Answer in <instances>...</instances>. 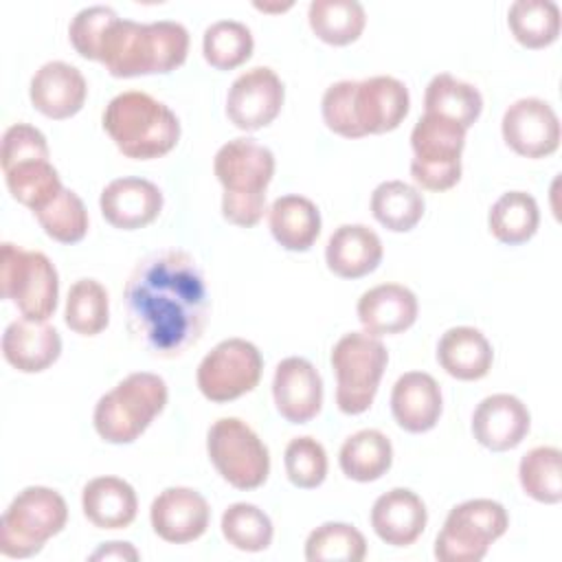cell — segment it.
I'll use <instances>...</instances> for the list:
<instances>
[{
	"label": "cell",
	"instance_id": "6da1fadb",
	"mask_svg": "<svg viewBox=\"0 0 562 562\" xmlns=\"http://www.w3.org/2000/svg\"><path fill=\"white\" fill-rule=\"evenodd\" d=\"M132 340L156 358H178L195 347L209 318V290L193 255L165 248L143 257L123 290Z\"/></svg>",
	"mask_w": 562,
	"mask_h": 562
},
{
	"label": "cell",
	"instance_id": "7a4b0ae2",
	"mask_svg": "<svg viewBox=\"0 0 562 562\" xmlns=\"http://www.w3.org/2000/svg\"><path fill=\"white\" fill-rule=\"evenodd\" d=\"M408 108V88L389 75L336 81L321 101L325 125L345 138L393 132L406 119Z\"/></svg>",
	"mask_w": 562,
	"mask_h": 562
},
{
	"label": "cell",
	"instance_id": "3957f363",
	"mask_svg": "<svg viewBox=\"0 0 562 562\" xmlns=\"http://www.w3.org/2000/svg\"><path fill=\"white\" fill-rule=\"evenodd\" d=\"M189 31L173 20L140 24L116 20L105 37L101 64L112 77L167 75L184 64Z\"/></svg>",
	"mask_w": 562,
	"mask_h": 562
},
{
	"label": "cell",
	"instance_id": "277c9868",
	"mask_svg": "<svg viewBox=\"0 0 562 562\" xmlns=\"http://www.w3.org/2000/svg\"><path fill=\"white\" fill-rule=\"evenodd\" d=\"M213 171L224 187L222 215L235 226H255L266 213L274 154L255 138H233L217 149Z\"/></svg>",
	"mask_w": 562,
	"mask_h": 562
},
{
	"label": "cell",
	"instance_id": "5b68a950",
	"mask_svg": "<svg viewBox=\"0 0 562 562\" xmlns=\"http://www.w3.org/2000/svg\"><path fill=\"white\" fill-rule=\"evenodd\" d=\"M103 130L119 151L134 160L160 158L180 138L178 116L162 101L140 90L121 92L105 105Z\"/></svg>",
	"mask_w": 562,
	"mask_h": 562
},
{
	"label": "cell",
	"instance_id": "8992f818",
	"mask_svg": "<svg viewBox=\"0 0 562 562\" xmlns=\"http://www.w3.org/2000/svg\"><path fill=\"white\" fill-rule=\"evenodd\" d=\"M169 391L167 382L149 371L123 378L94 406V430L108 443H132L162 413Z\"/></svg>",
	"mask_w": 562,
	"mask_h": 562
},
{
	"label": "cell",
	"instance_id": "52a82bcc",
	"mask_svg": "<svg viewBox=\"0 0 562 562\" xmlns=\"http://www.w3.org/2000/svg\"><path fill=\"white\" fill-rule=\"evenodd\" d=\"M68 520V507L59 492L31 485L7 507L0 520V551L7 558H31L48 538L57 536Z\"/></svg>",
	"mask_w": 562,
	"mask_h": 562
},
{
	"label": "cell",
	"instance_id": "ba28073f",
	"mask_svg": "<svg viewBox=\"0 0 562 562\" xmlns=\"http://www.w3.org/2000/svg\"><path fill=\"white\" fill-rule=\"evenodd\" d=\"M336 373V404L345 415L364 413L378 393L389 351L378 336L367 331L345 334L331 349Z\"/></svg>",
	"mask_w": 562,
	"mask_h": 562
},
{
	"label": "cell",
	"instance_id": "9c48e42d",
	"mask_svg": "<svg viewBox=\"0 0 562 562\" xmlns=\"http://www.w3.org/2000/svg\"><path fill=\"white\" fill-rule=\"evenodd\" d=\"M2 296L24 318L48 321L57 310L59 277L53 261L40 250H24L4 241L0 248Z\"/></svg>",
	"mask_w": 562,
	"mask_h": 562
},
{
	"label": "cell",
	"instance_id": "30bf717a",
	"mask_svg": "<svg viewBox=\"0 0 562 562\" xmlns=\"http://www.w3.org/2000/svg\"><path fill=\"white\" fill-rule=\"evenodd\" d=\"M509 527L505 507L492 498H472L454 505L435 538L439 562H479L490 544Z\"/></svg>",
	"mask_w": 562,
	"mask_h": 562
},
{
	"label": "cell",
	"instance_id": "8fae6325",
	"mask_svg": "<svg viewBox=\"0 0 562 562\" xmlns=\"http://www.w3.org/2000/svg\"><path fill=\"white\" fill-rule=\"evenodd\" d=\"M465 130L454 121L424 112L411 132V176L426 191H448L461 180Z\"/></svg>",
	"mask_w": 562,
	"mask_h": 562
},
{
	"label": "cell",
	"instance_id": "7c38bea8",
	"mask_svg": "<svg viewBox=\"0 0 562 562\" xmlns=\"http://www.w3.org/2000/svg\"><path fill=\"white\" fill-rule=\"evenodd\" d=\"M206 452L220 476L237 490H255L270 474V452L239 417H220L206 435Z\"/></svg>",
	"mask_w": 562,
	"mask_h": 562
},
{
	"label": "cell",
	"instance_id": "4fadbf2b",
	"mask_svg": "<svg viewBox=\"0 0 562 562\" xmlns=\"http://www.w3.org/2000/svg\"><path fill=\"white\" fill-rule=\"evenodd\" d=\"M263 371L259 349L244 338L217 342L198 364V389L211 402H231L250 393Z\"/></svg>",
	"mask_w": 562,
	"mask_h": 562
},
{
	"label": "cell",
	"instance_id": "5bb4252c",
	"mask_svg": "<svg viewBox=\"0 0 562 562\" xmlns=\"http://www.w3.org/2000/svg\"><path fill=\"white\" fill-rule=\"evenodd\" d=\"M283 97L285 90L279 75L268 66H255L231 83L226 94V116L244 132L261 130L279 116Z\"/></svg>",
	"mask_w": 562,
	"mask_h": 562
},
{
	"label": "cell",
	"instance_id": "9a60e30c",
	"mask_svg": "<svg viewBox=\"0 0 562 562\" xmlns=\"http://www.w3.org/2000/svg\"><path fill=\"white\" fill-rule=\"evenodd\" d=\"M501 132L505 143L525 158L551 156L560 145L558 114L538 97L514 101L503 114Z\"/></svg>",
	"mask_w": 562,
	"mask_h": 562
},
{
	"label": "cell",
	"instance_id": "2e32d148",
	"mask_svg": "<svg viewBox=\"0 0 562 562\" xmlns=\"http://www.w3.org/2000/svg\"><path fill=\"white\" fill-rule=\"evenodd\" d=\"M149 520L154 531L173 544H187L198 540L211 520V509L206 498L193 487H167L162 490L151 507Z\"/></svg>",
	"mask_w": 562,
	"mask_h": 562
},
{
	"label": "cell",
	"instance_id": "e0dca14e",
	"mask_svg": "<svg viewBox=\"0 0 562 562\" xmlns=\"http://www.w3.org/2000/svg\"><path fill=\"white\" fill-rule=\"evenodd\" d=\"M272 397L279 415L285 422L305 424L314 419L323 406L321 373L305 358H283L274 369Z\"/></svg>",
	"mask_w": 562,
	"mask_h": 562
},
{
	"label": "cell",
	"instance_id": "ac0fdd59",
	"mask_svg": "<svg viewBox=\"0 0 562 562\" xmlns=\"http://www.w3.org/2000/svg\"><path fill=\"white\" fill-rule=\"evenodd\" d=\"M101 213L108 224L121 231H136L151 224L162 211V191L145 178H116L101 191Z\"/></svg>",
	"mask_w": 562,
	"mask_h": 562
},
{
	"label": "cell",
	"instance_id": "d6986e66",
	"mask_svg": "<svg viewBox=\"0 0 562 562\" xmlns=\"http://www.w3.org/2000/svg\"><path fill=\"white\" fill-rule=\"evenodd\" d=\"M531 415L527 406L509 393H494L479 402L472 415L474 439L494 452L516 448L529 432Z\"/></svg>",
	"mask_w": 562,
	"mask_h": 562
},
{
	"label": "cell",
	"instance_id": "ffe728a7",
	"mask_svg": "<svg viewBox=\"0 0 562 562\" xmlns=\"http://www.w3.org/2000/svg\"><path fill=\"white\" fill-rule=\"evenodd\" d=\"M31 103L48 119L61 121L75 116L88 97V83L79 68L66 61H46L31 79Z\"/></svg>",
	"mask_w": 562,
	"mask_h": 562
},
{
	"label": "cell",
	"instance_id": "44dd1931",
	"mask_svg": "<svg viewBox=\"0 0 562 562\" xmlns=\"http://www.w3.org/2000/svg\"><path fill=\"white\" fill-rule=\"evenodd\" d=\"M428 512L424 501L406 487H393L375 498L371 507V527L375 536L391 547L413 544L426 529Z\"/></svg>",
	"mask_w": 562,
	"mask_h": 562
},
{
	"label": "cell",
	"instance_id": "7402d4cb",
	"mask_svg": "<svg viewBox=\"0 0 562 562\" xmlns=\"http://www.w3.org/2000/svg\"><path fill=\"white\" fill-rule=\"evenodd\" d=\"M443 397L437 380L424 371H408L397 378L391 391V413L406 432H426L437 426Z\"/></svg>",
	"mask_w": 562,
	"mask_h": 562
},
{
	"label": "cell",
	"instance_id": "603a6c76",
	"mask_svg": "<svg viewBox=\"0 0 562 562\" xmlns=\"http://www.w3.org/2000/svg\"><path fill=\"white\" fill-rule=\"evenodd\" d=\"M61 353L59 331L46 321L18 318L2 334L4 360L22 373H40L48 369Z\"/></svg>",
	"mask_w": 562,
	"mask_h": 562
},
{
	"label": "cell",
	"instance_id": "cb8c5ba5",
	"mask_svg": "<svg viewBox=\"0 0 562 562\" xmlns=\"http://www.w3.org/2000/svg\"><path fill=\"white\" fill-rule=\"evenodd\" d=\"M358 321L371 336L406 331L419 312L417 296L400 283H382L358 299Z\"/></svg>",
	"mask_w": 562,
	"mask_h": 562
},
{
	"label": "cell",
	"instance_id": "d4e9b609",
	"mask_svg": "<svg viewBox=\"0 0 562 562\" xmlns=\"http://www.w3.org/2000/svg\"><path fill=\"white\" fill-rule=\"evenodd\" d=\"M325 261L336 277L360 279L380 266L382 241L364 224H342L327 241Z\"/></svg>",
	"mask_w": 562,
	"mask_h": 562
},
{
	"label": "cell",
	"instance_id": "484cf974",
	"mask_svg": "<svg viewBox=\"0 0 562 562\" xmlns=\"http://www.w3.org/2000/svg\"><path fill=\"white\" fill-rule=\"evenodd\" d=\"M494 351L485 334L476 327L459 325L443 331L437 345V362L457 380H481L490 373Z\"/></svg>",
	"mask_w": 562,
	"mask_h": 562
},
{
	"label": "cell",
	"instance_id": "4316f807",
	"mask_svg": "<svg viewBox=\"0 0 562 562\" xmlns=\"http://www.w3.org/2000/svg\"><path fill=\"white\" fill-rule=\"evenodd\" d=\"M81 509L99 529L130 527L138 512L134 487L119 476H97L81 492Z\"/></svg>",
	"mask_w": 562,
	"mask_h": 562
},
{
	"label": "cell",
	"instance_id": "83f0119b",
	"mask_svg": "<svg viewBox=\"0 0 562 562\" xmlns=\"http://www.w3.org/2000/svg\"><path fill=\"white\" fill-rule=\"evenodd\" d=\"M268 220L277 244L292 252L310 250L321 235V213L305 195L288 193L277 198L270 206Z\"/></svg>",
	"mask_w": 562,
	"mask_h": 562
},
{
	"label": "cell",
	"instance_id": "f1b7e54d",
	"mask_svg": "<svg viewBox=\"0 0 562 562\" xmlns=\"http://www.w3.org/2000/svg\"><path fill=\"white\" fill-rule=\"evenodd\" d=\"M338 463L342 474L351 481H378L382 474L389 472L393 463L391 439L375 428L358 430L340 446Z\"/></svg>",
	"mask_w": 562,
	"mask_h": 562
},
{
	"label": "cell",
	"instance_id": "f546056e",
	"mask_svg": "<svg viewBox=\"0 0 562 562\" xmlns=\"http://www.w3.org/2000/svg\"><path fill=\"white\" fill-rule=\"evenodd\" d=\"M424 108L428 114L443 116L468 130L481 116L483 97L472 83L461 81L448 72H439L426 86Z\"/></svg>",
	"mask_w": 562,
	"mask_h": 562
},
{
	"label": "cell",
	"instance_id": "4dcf8cb0",
	"mask_svg": "<svg viewBox=\"0 0 562 562\" xmlns=\"http://www.w3.org/2000/svg\"><path fill=\"white\" fill-rule=\"evenodd\" d=\"M540 224V211L533 195L527 191H507L490 209V233L507 246L529 241Z\"/></svg>",
	"mask_w": 562,
	"mask_h": 562
},
{
	"label": "cell",
	"instance_id": "1f68e13d",
	"mask_svg": "<svg viewBox=\"0 0 562 562\" xmlns=\"http://www.w3.org/2000/svg\"><path fill=\"white\" fill-rule=\"evenodd\" d=\"M307 20L318 40L331 46H347L362 35L367 13L356 0H314L310 2Z\"/></svg>",
	"mask_w": 562,
	"mask_h": 562
},
{
	"label": "cell",
	"instance_id": "d6a6232c",
	"mask_svg": "<svg viewBox=\"0 0 562 562\" xmlns=\"http://www.w3.org/2000/svg\"><path fill=\"white\" fill-rule=\"evenodd\" d=\"M426 209L424 195L408 182L386 180L371 193L373 217L393 233H406L417 226Z\"/></svg>",
	"mask_w": 562,
	"mask_h": 562
},
{
	"label": "cell",
	"instance_id": "836d02e7",
	"mask_svg": "<svg viewBox=\"0 0 562 562\" xmlns=\"http://www.w3.org/2000/svg\"><path fill=\"white\" fill-rule=\"evenodd\" d=\"M507 24L525 48H544L560 35V7L551 0H516L507 11Z\"/></svg>",
	"mask_w": 562,
	"mask_h": 562
},
{
	"label": "cell",
	"instance_id": "e575fe53",
	"mask_svg": "<svg viewBox=\"0 0 562 562\" xmlns=\"http://www.w3.org/2000/svg\"><path fill=\"white\" fill-rule=\"evenodd\" d=\"M2 173L13 200L29 206L33 213L46 206L64 189L59 173L48 158L24 160L4 169Z\"/></svg>",
	"mask_w": 562,
	"mask_h": 562
},
{
	"label": "cell",
	"instance_id": "d590c367",
	"mask_svg": "<svg viewBox=\"0 0 562 562\" xmlns=\"http://www.w3.org/2000/svg\"><path fill=\"white\" fill-rule=\"evenodd\" d=\"M64 321L75 334H101L110 323V301L105 288L97 279L75 281L68 290Z\"/></svg>",
	"mask_w": 562,
	"mask_h": 562
},
{
	"label": "cell",
	"instance_id": "8d00e7d4",
	"mask_svg": "<svg viewBox=\"0 0 562 562\" xmlns=\"http://www.w3.org/2000/svg\"><path fill=\"white\" fill-rule=\"evenodd\" d=\"M255 40L246 24L237 20H217L206 26L202 37L204 59L217 70H233L252 55Z\"/></svg>",
	"mask_w": 562,
	"mask_h": 562
},
{
	"label": "cell",
	"instance_id": "74e56055",
	"mask_svg": "<svg viewBox=\"0 0 562 562\" xmlns=\"http://www.w3.org/2000/svg\"><path fill=\"white\" fill-rule=\"evenodd\" d=\"M560 459L562 452L553 446H538L520 459L518 479L527 496L547 505L562 501Z\"/></svg>",
	"mask_w": 562,
	"mask_h": 562
},
{
	"label": "cell",
	"instance_id": "f35d334b",
	"mask_svg": "<svg viewBox=\"0 0 562 562\" xmlns=\"http://www.w3.org/2000/svg\"><path fill=\"white\" fill-rule=\"evenodd\" d=\"M364 555V536L347 522H323L305 540V558L310 562H360Z\"/></svg>",
	"mask_w": 562,
	"mask_h": 562
},
{
	"label": "cell",
	"instance_id": "ab89813d",
	"mask_svg": "<svg viewBox=\"0 0 562 562\" xmlns=\"http://www.w3.org/2000/svg\"><path fill=\"white\" fill-rule=\"evenodd\" d=\"M33 215L44 233L59 244H77L88 233V211L81 198L66 187Z\"/></svg>",
	"mask_w": 562,
	"mask_h": 562
},
{
	"label": "cell",
	"instance_id": "60d3db41",
	"mask_svg": "<svg viewBox=\"0 0 562 562\" xmlns=\"http://www.w3.org/2000/svg\"><path fill=\"white\" fill-rule=\"evenodd\" d=\"M222 533L239 551H263L272 542V522L263 509L252 503H233L222 514Z\"/></svg>",
	"mask_w": 562,
	"mask_h": 562
},
{
	"label": "cell",
	"instance_id": "b9f144b4",
	"mask_svg": "<svg viewBox=\"0 0 562 562\" xmlns=\"http://www.w3.org/2000/svg\"><path fill=\"white\" fill-rule=\"evenodd\" d=\"M285 474L301 490L318 487L327 476V452L314 437H294L283 454Z\"/></svg>",
	"mask_w": 562,
	"mask_h": 562
},
{
	"label": "cell",
	"instance_id": "7bdbcfd3",
	"mask_svg": "<svg viewBox=\"0 0 562 562\" xmlns=\"http://www.w3.org/2000/svg\"><path fill=\"white\" fill-rule=\"evenodd\" d=\"M119 20V15L114 13V9L103 7V4H94V7H86L81 9L68 29L70 35V44L75 46V50L92 61H101V53H103V44L105 37L112 29V24Z\"/></svg>",
	"mask_w": 562,
	"mask_h": 562
},
{
	"label": "cell",
	"instance_id": "ee69618b",
	"mask_svg": "<svg viewBox=\"0 0 562 562\" xmlns=\"http://www.w3.org/2000/svg\"><path fill=\"white\" fill-rule=\"evenodd\" d=\"M33 158H48L46 136L29 123H13L11 127H7L0 149L2 171Z\"/></svg>",
	"mask_w": 562,
	"mask_h": 562
},
{
	"label": "cell",
	"instance_id": "f6af8a7d",
	"mask_svg": "<svg viewBox=\"0 0 562 562\" xmlns=\"http://www.w3.org/2000/svg\"><path fill=\"white\" fill-rule=\"evenodd\" d=\"M90 560H138V551L130 542H105L90 555Z\"/></svg>",
	"mask_w": 562,
	"mask_h": 562
},
{
	"label": "cell",
	"instance_id": "bcb514c9",
	"mask_svg": "<svg viewBox=\"0 0 562 562\" xmlns=\"http://www.w3.org/2000/svg\"><path fill=\"white\" fill-rule=\"evenodd\" d=\"M255 7L261 9V11H285V9L292 7V2H288V4H259V2H255Z\"/></svg>",
	"mask_w": 562,
	"mask_h": 562
}]
</instances>
